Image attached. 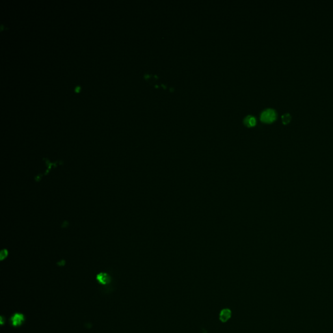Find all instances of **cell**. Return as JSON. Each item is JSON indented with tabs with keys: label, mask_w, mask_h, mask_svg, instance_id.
Listing matches in <instances>:
<instances>
[{
	"label": "cell",
	"mask_w": 333,
	"mask_h": 333,
	"mask_svg": "<svg viewBox=\"0 0 333 333\" xmlns=\"http://www.w3.org/2000/svg\"><path fill=\"white\" fill-rule=\"evenodd\" d=\"M260 119L262 121L265 123H272L276 119V113L272 109H268L262 112Z\"/></svg>",
	"instance_id": "cell-1"
},
{
	"label": "cell",
	"mask_w": 333,
	"mask_h": 333,
	"mask_svg": "<svg viewBox=\"0 0 333 333\" xmlns=\"http://www.w3.org/2000/svg\"><path fill=\"white\" fill-rule=\"evenodd\" d=\"M11 321L13 326L16 327L22 325L23 322H25V317L22 314L15 313L12 316Z\"/></svg>",
	"instance_id": "cell-2"
},
{
	"label": "cell",
	"mask_w": 333,
	"mask_h": 333,
	"mask_svg": "<svg viewBox=\"0 0 333 333\" xmlns=\"http://www.w3.org/2000/svg\"><path fill=\"white\" fill-rule=\"evenodd\" d=\"M96 280L101 284L105 285L111 282L110 276L105 273H100L96 276Z\"/></svg>",
	"instance_id": "cell-3"
},
{
	"label": "cell",
	"mask_w": 333,
	"mask_h": 333,
	"mask_svg": "<svg viewBox=\"0 0 333 333\" xmlns=\"http://www.w3.org/2000/svg\"><path fill=\"white\" fill-rule=\"evenodd\" d=\"M232 316V312L228 308H224L221 311L219 314V319L222 322L225 323Z\"/></svg>",
	"instance_id": "cell-4"
},
{
	"label": "cell",
	"mask_w": 333,
	"mask_h": 333,
	"mask_svg": "<svg viewBox=\"0 0 333 333\" xmlns=\"http://www.w3.org/2000/svg\"><path fill=\"white\" fill-rule=\"evenodd\" d=\"M244 124L247 127H253L256 124V119L253 116H247L244 119Z\"/></svg>",
	"instance_id": "cell-5"
},
{
	"label": "cell",
	"mask_w": 333,
	"mask_h": 333,
	"mask_svg": "<svg viewBox=\"0 0 333 333\" xmlns=\"http://www.w3.org/2000/svg\"><path fill=\"white\" fill-rule=\"evenodd\" d=\"M282 123H283L284 124H288L291 121V117L289 113H286L282 115Z\"/></svg>",
	"instance_id": "cell-6"
},
{
	"label": "cell",
	"mask_w": 333,
	"mask_h": 333,
	"mask_svg": "<svg viewBox=\"0 0 333 333\" xmlns=\"http://www.w3.org/2000/svg\"><path fill=\"white\" fill-rule=\"evenodd\" d=\"M79 90H80V87H79V85H77V86H76V87H75L74 91H75L76 93H78L79 91Z\"/></svg>",
	"instance_id": "cell-7"
},
{
	"label": "cell",
	"mask_w": 333,
	"mask_h": 333,
	"mask_svg": "<svg viewBox=\"0 0 333 333\" xmlns=\"http://www.w3.org/2000/svg\"><path fill=\"white\" fill-rule=\"evenodd\" d=\"M5 320H4V317L1 316V324H2V325H3V324H4V323H5Z\"/></svg>",
	"instance_id": "cell-8"
}]
</instances>
